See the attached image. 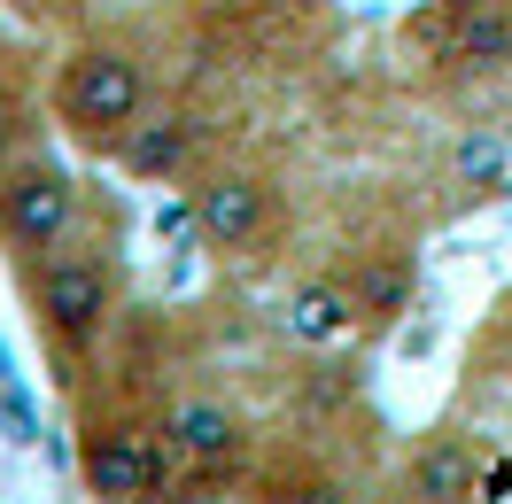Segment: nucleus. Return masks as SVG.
Instances as JSON below:
<instances>
[{
    "label": "nucleus",
    "mask_w": 512,
    "mask_h": 504,
    "mask_svg": "<svg viewBox=\"0 0 512 504\" xmlns=\"http://www.w3.org/2000/svg\"><path fill=\"white\" fill-rule=\"evenodd\" d=\"M264 187H256L249 171H210L202 187H194V233L202 241H218V249H241L264 233Z\"/></svg>",
    "instance_id": "nucleus-5"
},
{
    "label": "nucleus",
    "mask_w": 512,
    "mask_h": 504,
    "mask_svg": "<svg viewBox=\"0 0 512 504\" xmlns=\"http://www.w3.org/2000/svg\"><path fill=\"white\" fill-rule=\"evenodd\" d=\"M109 303H117V280L101 256H47L39 264V311L70 349H86L109 326Z\"/></svg>",
    "instance_id": "nucleus-3"
},
{
    "label": "nucleus",
    "mask_w": 512,
    "mask_h": 504,
    "mask_svg": "<svg viewBox=\"0 0 512 504\" xmlns=\"http://www.w3.org/2000/svg\"><path fill=\"white\" fill-rule=\"evenodd\" d=\"M163 504H218V497H163Z\"/></svg>",
    "instance_id": "nucleus-14"
},
{
    "label": "nucleus",
    "mask_w": 512,
    "mask_h": 504,
    "mask_svg": "<svg viewBox=\"0 0 512 504\" xmlns=\"http://www.w3.org/2000/svg\"><path fill=\"white\" fill-rule=\"evenodd\" d=\"M272 504H350V497H342L334 481H295V489H280Z\"/></svg>",
    "instance_id": "nucleus-13"
},
{
    "label": "nucleus",
    "mask_w": 512,
    "mask_h": 504,
    "mask_svg": "<svg viewBox=\"0 0 512 504\" xmlns=\"http://www.w3.org/2000/svg\"><path fill=\"white\" fill-rule=\"evenodd\" d=\"M450 171H458L466 187H497V179H505V140H497V132H466V140L450 148Z\"/></svg>",
    "instance_id": "nucleus-11"
},
{
    "label": "nucleus",
    "mask_w": 512,
    "mask_h": 504,
    "mask_svg": "<svg viewBox=\"0 0 512 504\" xmlns=\"http://www.w3.org/2000/svg\"><path fill=\"white\" fill-rule=\"evenodd\" d=\"M404 489H412L419 504H474V497H481V458L466 450V442L435 435V442H427V450L412 458Z\"/></svg>",
    "instance_id": "nucleus-7"
},
{
    "label": "nucleus",
    "mask_w": 512,
    "mask_h": 504,
    "mask_svg": "<svg viewBox=\"0 0 512 504\" xmlns=\"http://www.w3.org/2000/svg\"><path fill=\"white\" fill-rule=\"evenodd\" d=\"M171 450L194 458V466H225L241 450V419L225 404H210V396H187V404L171 411Z\"/></svg>",
    "instance_id": "nucleus-9"
},
{
    "label": "nucleus",
    "mask_w": 512,
    "mask_h": 504,
    "mask_svg": "<svg viewBox=\"0 0 512 504\" xmlns=\"http://www.w3.org/2000/svg\"><path fill=\"white\" fill-rule=\"evenodd\" d=\"M458 63L466 70H505L512 63V16L505 8H474L458 24Z\"/></svg>",
    "instance_id": "nucleus-10"
},
{
    "label": "nucleus",
    "mask_w": 512,
    "mask_h": 504,
    "mask_svg": "<svg viewBox=\"0 0 512 504\" xmlns=\"http://www.w3.org/2000/svg\"><path fill=\"white\" fill-rule=\"evenodd\" d=\"M78 473H86V489L101 504H148L163 481V450L148 435H132V427H94L86 450H78Z\"/></svg>",
    "instance_id": "nucleus-4"
},
{
    "label": "nucleus",
    "mask_w": 512,
    "mask_h": 504,
    "mask_svg": "<svg viewBox=\"0 0 512 504\" xmlns=\"http://www.w3.org/2000/svg\"><path fill=\"white\" fill-rule=\"evenodd\" d=\"M194 156V125L179 109H156V117H140V125L117 140V163H125L132 179H179Z\"/></svg>",
    "instance_id": "nucleus-6"
},
{
    "label": "nucleus",
    "mask_w": 512,
    "mask_h": 504,
    "mask_svg": "<svg viewBox=\"0 0 512 504\" xmlns=\"http://www.w3.org/2000/svg\"><path fill=\"white\" fill-rule=\"evenodd\" d=\"M357 303H365V318H396L404 303H412V280H404L396 264H381V272L357 280Z\"/></svg>",
    "instance_id": "nucleus-12"
},
{
    "label": "nucleus",
    "mask_w": 512,
    "mask_h": 504,
    "mask_svg": "<svg viewBox=\"0 0 512 504\" xmlns=\"http://www.w3.org/2000/svg\"><path fill=\"white\" fill-rule=\"evenodd\" d=\"M357 287H342V280H311V287H295L288 295V334L295 342H311V349H326V342H342L357 326Z\"/></svg>",
    "instance_id": "nucleus-8"
},
{
    "label": "nucleus",
    "mask_w": 512,
    "mask_h": 504,
    "mask_svg": "<svg viewBox=\"0 0 512 504\" xmlns=\"http://www.w3.org/2000/svg\"><path fill=\"white\" fill-rule=\"evenodd\" d=\"M70 218H78V187H70L63 163L24 156L8 179H0V241L8 249H63Z\"/></svg>",
    "instance_id": "nucleus-2"
},
{
    "label": "nucleus",
    "mask_w": 512,
    "mask_h": 504,
    "mask_svg": "<svg viewBox=\"0 0 512 504\" xmlns=\"http://www.w3.org/2000/svg\"><path fill=\"white\" fill-rule=\"evenodd\" d=\"M55 117H63L86 148H117V140L148 117V78H140V63H132L125 47L86 39L63 63V78H55Z\"/></svg>",
    "instance_id": "nucleus-1"
}]
</instances>
